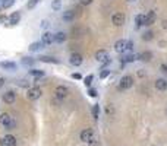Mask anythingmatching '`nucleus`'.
<instances>
[{"label": "nucleus", "mask_w": 167, "mask_h": 146, "mask_svg": "<svg viewBox=\"0 0 167 146\" xmlns=\"http://www.w3.org/2000/svg\"><path fill=\"white\" fill-rule=\"evenodd\" d=\"M88 95L91 96V98H95V96H97V89H94V88H88Z\"/></svg>", "instance_id": "obj_34"}, {"label": "nucleus", "mask_w": 167, "mask_h": 146, "mask_svg": "<svg viewBox=\"0 0 167 146\" xmlns=\"http://www.w3.org/2000/svg\"><path fill=\"white\" fill-rule=\"evenodd\" d=\"M88 146H100V143H98V140H97V139H91V140L88 142Z\"/></svg>", "instance_id": "obj_37"}, {"label": "nucleus", "mask_w": 167, "mask_h": 146, "mask_svg": "<svg viewBox=\"0 0 167 146\" xmlns=\"http://www.w3.org/2000/svg\"><path fill=\"white\" fill-rule=\"evenodd\" d=\"M156 19H157V15L154 10H150L147 15H145V25L147 26H151V25H154L156 23Z\"/></svg>", "instance_id": "obj_14"}, {"label": "nucleus", "mask_w": 167, "mask_h": 146, "mask_svg": "<svg viewBox=\"0 0 167 146\" xmlns=\"http://www.w3.org/2000/svg\"><path fill=\"white\" fill-rule=\"evenodd\" d=\"M38 3H40V0H29L27 6H28V9H34V7L38 5Z\"/></svg>", "instance_id": "obj_32"}, {"label": "nucleus", "mask_w": 167, "mask_h": 146, "mask_svg": "<svg viewBox=\"0 0 167 146\" xmlns=\"http://www.w3.org/2000/svg\"><path fill=\"white\" fill-rule=\"evenodd\" d=\"M92 80H94V76H92V75H88V76H85V78H84V83H85L87 88H91Z\"/></svg>", "instance_id": "obj_28"}, {"label": "nucleus", "mask_w": 167, "mask_h": 146, "mask_svg": "<svg viewBox=\"0 0 167 146\" xmlns=\"http://www.w3.org/2000/svg\"><path fill=\"white\" fill-rule=\"evenodd\" d=\"M125 21H126V16L122 12H116V13L111 15V23L114 26H122L123 23H125Z\"/></svg>", "instance_id": "obj_5"}, {"label": "nucleus", "mask_w": 167, "mask_h": 146, "mask_svg": "<svg viewBox=\"0 0 167 146\" xmlns=\"http://www.w3.org/2000/svg\"><path fill=\"white\" fill-rule=\"evenodd\" d=\"M142 25H145V15L144 13H138L135 16V28H141Z\"/></svg>", "instance_id": "obj_20"}, {"label": "nucleus", "mask_w": 167, "mask_h": 146, "mask_svg": "<svg viewBox=\"0 0 167 146\" xmlns=\"http://www.w3.org/2000/svg\"><path fill=\"white\" fill-rule=\"evenodd\" d=\"M94 57H95L97 62L104 63V62L109 60V53H107V50H97L95 51V54H94Z\"/></svg>", "instance_id": "obj_10"}, {"label": "nucleus", "mask_w": 167, "mask_h": 146, "mask_svg": "<svg viewBox=\"0 0 167 146\" xmlns=\"http://www.w3.org/2000/svg\"><path fill=\"white\" fill-rule=\"evenodd\" d=\"M136 76H138V78H145V76H147V72H145L144 69H139L138 72H136Z\"/></svg>", "instance_id": "obj_35"}, {"label": "nucleus", "mask_w": 167, "mask_h": 146, "mask_svg": "<svg viewBox=\"0 0 167 146\" xmlns=\"http://www.w3.org/2000/svg\"><path fill=\"white\" fill-rule=\"evenodd\" d=\"M29 75L32 76V78L35 79H40V78H43L45 75L44 70H40V69H29Z\"/></svg>", "instance_id": "obj_23"}, {"label": "nucleus", "mask_w": 167, "mask_h": 146, "mask_svg": "<svg viewBox=\"0 0 167 146\" xmlns=\"http://www.w3.org/2000/svg\"><path fill=\"white\" fill-rule=\"evenodd\" d=\"M128 2H135V0H128Z\"/></svg>", "instance_id": "obj_44"}, {"label": "nucleus", "mask_w": 167, "mask_h": 146, "mask_svg": "<svg viewBox=\"0 0 167 146\" xmlns=\"http://www.w3.org/2000/svg\"><path fill=\"white\" fill-rule=\"evenodd\" d=\"M49 26H50V22H49V21H41V28L47 29Z\"/></svg>", "instance_id": "obj_39"}, {"label": "nucleus", "mask_w": 167, "mask_h": 146, "mask_svg": "<svg viewBox=\"0 0 167 146\" xmlns=\"http://www.w3.org/2000/svg\"><path fill=\"white\" fill-rule=\"evenodd\" d=\"M134 50V41L132 39H128L126 41V51H132Z\"/></svg>", "instance_id": "obj_33"}, {"label": "nucleus", "mask_w": 167, "mask_h": 146, "mask_svg": "<svg viewBox=\"0 0 167 146\" xmlns=\"http://www.w3.org/2000/svg\"><path fill=\"white\" fill-rule=\"evenodd\" d=\"M19 21H21V13L19 12H13L11 16H9V25H12V26L18 25Z\"/></svg>", "instance_id": "obj_17"}, {"label": "nucleus", "mask_w": 167, "mask_h": 146, "mask_svg": "<svg viewBox=\"0 0 167 146\" xmlns=\"http://www.w3.org/2000/svg\"><path fill=\"white\" fill-rule=\"evenodd\" d=\"M154 88H156L157 91H160V92L167 91V80L163 78H158L156 82H154Z\"/></svg>", "instance_id": "obj_11"}, {"label": "nucleus", "mask_w": 167, "mask_h": 146, "mask_svg": "<svg viewBox=\"0 0 167 146\" xmlns=\"http://www.w3.org/2000/svg\"><path fill=\"white\" fill-rule=\"evenodd\" d=\"M0 124H2L6 130H13L15 127H16L15 120H13L12 116L11 114H7V112H3V114L0 116Z\"/></svg>", "instance_id": "obj_1"}, {"label": "nucleus", "mask_w": 167, "mask_h": 146, "mask_svg": "<svg viewBox=\"0 0 167 146\" xmlns=\"http://www.w3.org/2000/svg\"><path fill=\"white\" fill-rule=\"evenodd\" d=\"M41 48H44V44H43L41 41H35V43H32V44L29 45V51H31V53H37V51H40Z\"/></svg>", "instance_id": "obj_22"}, {"label": "nucleus", "mask_w": 167, "mask_h": 146, "mask_svg": "<svg viewBox=\"0 0 167 146\" xmlns=\"http://www.w3.org/2000/svg\"><path fill=\"white\" fill-rule=\"evenodd\" d=\"M3 145L5 146H16L18 145L16 137L13 135H6L5 137H3Z\"/></svg>", "instance_id": "obj_15"}, {"label": "nucleus", "mask_w": 167, "mask_h": 146, "mask_svg": "<svg viewBox=\"0 0 167 146\" xmlns=\"http://www.w3.org/2000/svg\"><path fill=\"white\" fill-rule=\"evenodd\" d=\"M91 112H92V117L97 120V118H98V116H100V105H98V104H94V105H92V108H91Z\"/></svg>", "instance_id": "obj_25"}, {"label": "nucleus", "mask_w": 167, "mask_h": 146, "mask_svg": "<svg viewBox=\"0 0 167 146\" xmlns=\"http://www.w3.org/2000/svg\"><path fill=\"white\" fill-rule=\"evenodd\" d=\"M2 99H3L6 104H13V102L16 101V92H15V91H7V92L3 94Z\"/></svg>", "instance_id": "obj_8"}, {"label": "nucleus", "mask_w": 167, "mask_h": 146, "mask_svg": "<svg viewBox=\"0 0 167 146\" xmlns=\"http://www.w3.org/2000/svg\"><path fill=\"white\" fill-rule=\"evenodd\" d=\"M38 60L43 63H49V64H59L60 63L56 57H51V56H41V57H38Z\"/></svg>", "instance_id": "obj_18"}, {"label": "nucleus", "mask_w": 167, "mask_h": 146, "mask_svg": "<svg viewBox=\"0 0 167 146\" xmlns=\"http://www.w3.org/2000/svg\"><path fill=\"white\" fill-rule=\"evenodd\" d=\"M110 75V69H103L100 72V79H106Z\"/></svg>", "instance_id": "obj_31"}, {"label": "nucleus", "mask_w": 167, "mask_h": 146, "mask_svg": "<svg viewBox=\"0 0 167 146\" xmlns=\"http://www.w3.org/2000/svg\"><path fill=\"white\" fill-rule=\"evenodd\" d=\"M71 76H72V79H82V75H81V73H72V75H71Z\"/></svg>", "instance_id": "obj_40"}, {"label": "nucleus", "mask_w": 167, "mask_h": 146, "mask_svg": "<svg viewBox=\"0 0 167 146\" xmlns=\"http://www.w3.org/2000/svg\"><path fill=\"white\" fill-rule=\"evenodd\" d=\"M136 60V54H125V56L120 59L122 64H126V63H132Z\"/></svg>", "instance_id": "obj_24"}, {"label": "nucleus", "mask_w": 167, "mask_h": 146, "mask_svg": "<svg viewBox=\"0 0 167 146\" xmlns=\"http://www.w3.org/2000/svg\"><path fill=\"white\" fill-rule=\"evenodd\" d=\"M41 43L44 45H50L54 43V34H51V32H44V34L41 35Z\"/></svg>", "instance_id": "obj_12"}, {"label": "nucleus", "mask_w": 167, "mask_h": 146, "mask_svg": "<svg viewBox=\"0 0 167 146\" xmlns=\"http://www.w3.org/2000/svg\"><path fill=\"white\" fill-rule=\"evenodd\" d=\"M66 39H67V35H66V32H63V31H60V32L54 34V43H57V44L65 43Z\"/></svg>", "instance_id": "obj_21"}, {"label": "nucleus", "mask_w": 167, "mask_h": 146, "mask_svg": "<svg viewBox=\"0 0 167 146\" xmlns=\"http://www.w3.org/2000/svg\"><path fill=\"white\" fill-rule=\"evenodd\" d=\"M67 94H69V89H67L65 85H59V86L54 89V98L57 99V101H60V102L66 99Z\"/></svg>", "instance_id": "obj_4"}, {"label": "nucleus", "mask_w": 167, "mask_h": 146, "mask_svg": "<svg viewBox=\"0 0 167 146\" xmlns=\"http://www.w3.org/2000/svg\"><path fill=\"white\" fill-rule=\"evenodd\" d=\"M141 38L144 39V41H151V39L154 38V32H152V31H145Z\"/></svg>", "instance_id": "obj_26"}, {"label": "nucleus", "mask_w": 167, "mask_h": 146, "mask_svg": "<svg viewBox=\"0 0 167 146\" xmlns=\"http://www.w3.org/2000/svg\"><path fill=\"white\" fill-rule=\"evenodd\" d=\"M18 85H19V86H24V88H28V86H29L25 79H21V80H18Z\"/></svg>", "instance_id": "obj_36"}, {"label": "nucleus", "mask_w": 167, "mask_h": 146, "mask_svg": "<svg viewBox=\"0 0 167 146\" xmlns=\"http://www.w3.org/2000/svg\"><path fill=\"white\" fill-rule=\"evenodd\" d=\"M79 3L82 6H89L91 3H92V0H79Z\"/></svg>", "instance_id": "obj_38"}, {"label": "nucleus", "mask_w": 167, "mask_h": 146, "mask_svg": "<svg viewBox=\"0 0 167 146\" xmlns=\"http://www.w3.org/2000/svg\"><path fill=\"white\" fill-rule=\"evenodd\" d=\"M75 18H76V12L75 10H66V12H63V15H62V19L65 22H72Z\"/></svg>", "instance_id": "obj_16"}, {"label": "nucleus", "mask_w": 167, "mask_h": 146, "mask_svg": "<svg viewBox=\"0 0 167 146\" xmlns=\"http://www.w3.org/2000/svg\"><path fill=\"white\" fill-rule=\"evenodd\" d=\"M51 9H53V10H60L62 0H53V2H51Z\"/></svg>", "instance_id": "obj_29"}, {"label": "nucleus", "mask_w": 167, "mask_h": 146, "mask_svg": "<svg viewBox=\"0 0 167 146\" xmlns=\"http://www.w3.org/2000/svg\"><path fill=\"white\" fill-rule=\"evenodd\" d=\"M161 28L163 29H167V19H164V21L161 22Z\"/></svg>", "instance_id": "obj_42"}, {"label": "nucleus", "mask_w": 167, "mask_h": 146, "mask_svg": "<svg viewBox=\"0 0 167 146\" xmlns=\"http://www.w3.org/2000/svg\"><path fill=\"white\" fill-rule=\"evenodd\" d=\"M79 139H81V142H84V143H88L91 139H94V130L84 129L82 132H81V135H79Z\"/></svg>", "instance_id": "obj_6"}, {"label": "nucleus", "mask_w": 167, "mask_h": 146, "mask_svg": "<svg viewBox=\"0 0 167 146\" xmlns=\"http://www.w3.org/2000/svg\"><path fill=\"white\" fill-rule=\"evenodd\" d=\"M84 62L82 56L79 54V53H72L71 54V57H69V63L72 64V66H75V67H78V66H81Z\"/></svg>", "instance_id": "obj_7"}, {"label": "nucleus", "mask_w": 167, "mask_h": 146, "mask_svg": "<svg viewBox=\"0 0 167 146\" xmlns=\"http://www.w3.org/2000/svg\"><path fill=\"white\" fill-rule=\"evenodd\" d=\"M41 95H43V89L40 86H31L27 91V98L29 101H37Z\"/></svg>", "instance_id": "obj_3"}, {"label": "nucleus", "mask_w": 167, "mask_h": 146, "mask_svg": "<svg viewBox=\"0 0 167 146\" xmlns=\"http://www.w3.org/2000/svg\"><path fill=\"white\" fill-rule=\"evenodd\" d=\"M5 78H0V88H2V86H3V85H5Z\"/></svg>", "instance_id": "obj_43"}, {"label": "nucleus", "mask_w": 167, "mask_h": 146, "mask_svg": "<svg viewBox=\"0 0 167 146\" xmlns=\"http://www.w3.org/2000/svg\"><path fill=\"white\" fill-rule=\"evenodd\" d=\"M132 86H134V78L131 75H125L120 78V80H119V89L120 91H126Z\"/></svg>", "instance_id": "obj_2"}, {"label": "nucleus", "mask_w": 167, "mask_h": 146, "mask_svg": "<svg viewBox=\"0 0 167 146\" xmlns=\"http://www.w3.org/2000/svg\"><path fill=\"white\" fill-rule=\"evenodd\" d=\"M114 51L119 53V54L125 53L126 51V39H117L114 43Z\"/></svg>", "instance_id": "obj_13"}, {"label": "nucleus", "mask_w": 167, "mask_h": 146, "mask_svg": "<svg viewBox=\"0 0 167 146\" xmlns=\"http://www.w3.org/2000/svg\"><path fill=\"white\" fill-rule=\"evenodd\" d=\"M15 5V0H2V7L3 9H9Z\"/></svg>", "instance_id": "obj_27"}, {"label": "nucleus", "mask_w": 167, "mask_h": 146, "mask_svg": "<svg viewBox=\"0 0 167 146\" xmlns=\"http://www.w3.org/2000/svg\"><path fill=\"white\" fill-rule=\"evenodd\" d=\"M0 66L5 69V70H9V72H15L16 67H18L15 62H2L0 63Z\"/></svg>", "instance_id": "obj_19"}, {"label": "nucleus", "mask_w": 167, "mask_h": 146, "mask_svg": "<svg viewBox=\"0 0 167 146\" xmlns=\"http://www.w3.org/2000/svg\"><path fill=\"white\" fill-rule=\"evenodd\" d=\"M136 60H139V62H151L152 60V53L148 50H145V51H141V53H138L136 54Z\"/></svg>", "instance_id": "obj_9"}, {"label": "nucleus", "mask_w": 167, "mask_h": 146, "mask_svg": "<svg viewBox=\"0 0 167 146\" xmlns=\"http://www.w3.org/2000/svg\"><path fill=\"white\" fill-rule=\"evenodd\" d=\"M34 63H35V60H34L32 57H24L22 59V64H25V66H31Z\"/></svg>", "instance_id": "obj_30"}, {"label": "nucleus", "mask_w": 167, "mask_h": 146, "mask_svg": "<svg viewBox=\"0 0 167 146\" xmlns=\"http://www.w3.org/2000/svg\"><path fill=\"white\" fill-rule=\"evenodd\" d=\"M160 70H161L163 73H167V64H161V66H160Z\"/></svg>", "instance_id": "obj_41"}]
</instances>
